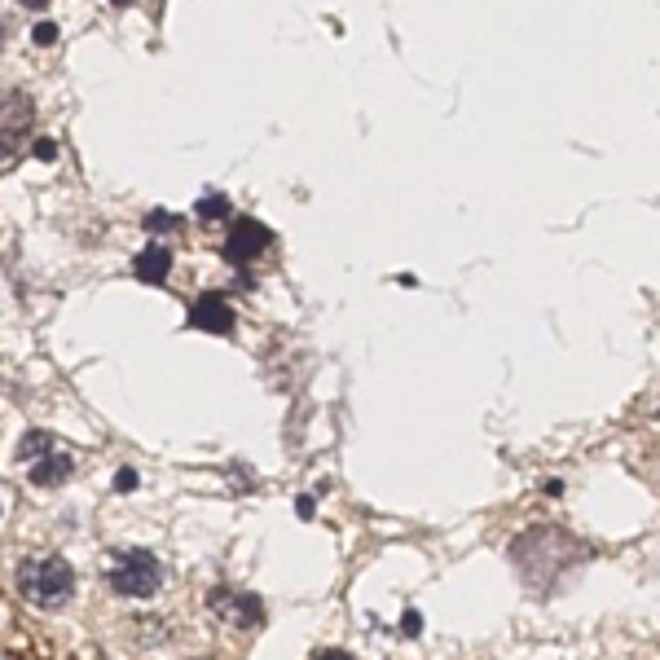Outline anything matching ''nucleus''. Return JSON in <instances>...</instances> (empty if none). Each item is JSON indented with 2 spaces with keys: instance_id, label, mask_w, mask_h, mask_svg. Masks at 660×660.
<instances>
[{
  "instance_id": "15",
  "label": "nucleus",
  "mask_w": 660,
  "mask_h": 660,
  "mask_svg": "<svg viewBox=\"0 0 660 660\" xmlns=\"http://www.w3.org/2000/svg\"><path fill=\"white\" fill-rule=\"evenodd\" d=\"M115 489H119V493H132V489H137V471H132V467L119 471V476H115Z\"/></svg>"
},
{
  "instance_id": "5",
  "label": "nucleus",
  "mask_w": 660,
  "mask_h": 660,
  "mask_svg": "<svg viewBox=\"0 0 660 660\" xmlns=\"http://www.w3.org/2000/svg\"><path fill=\"white\" fill-rule=\"evenodd\" d=\"M207 608H212L225 625H234V630H256V625L264 621L260 599L256 594H247V590H229V586L207 590Z\"/></svg>"
},
{
  "instance_id": "7",
  "label": "nucleus",
  "mask_w": 660,
  "mask_h": 660,
  "mask_svg": "<svg viewBox=\"0 0 660 660\" xmlns=\"http://www.w3.org/2000/svg\"><path fill=\"white\" fill-rule=\"evenodd\" d=\"M132 273H137L146 286H163L168 282V273H172V251L159 247V242H150V247L132 260Z\"/></svg>"
},
{
  "instance_id": "18",
  "label": "nucleus",
  "mask_w": 660,
  "mask_h": 660,
  "mask_svg": "<svg viewBox=\"0 0 660 660\" xmlns=\"http://www.w3.org/2000/svg\"><path fill=\"white\" fill-rule=\"evenodd\" d=\"M542 489L550 493V498H559V493H564V480H546V484H542Z\"/></svg>"
},
{
  "instance_id": "14",
  "label": "nucleus",
  "mask_w": 660,
  "mask_h": 660,
  "mask_svg": "<svg viewBox=\"0 0 660 660\" xmlns=\"http://www.w3.org/2000/svg\"><path fill=\"white\" fill-rule=\"evenodd\" d=\"M31 150H36V159H44V163H53V159H58V146H53L49 137H40V141H36V146H31Z\"/></svg>"
},
{
  "instance_id": "10",
  "label": "nucleus",
  "mask_w": 660,
  "mask_h": 660,
  "mask_svg": "<svg viewBox=\"0 0 660 660\" xmlns=\"http://www.w3.org/2000/svg\"><path fill=\"white\" fill-rule=\"evenodd\" d=\"M225 212H229V198H225V194L198 198V216H203V220H225Z\"/></svg>"
},
{
  "instance_id": "13",
  "label": "nucleus",
  "mask_w": 660,
  "mask_h": 660,
  "mask_svg": "<svg viewBox=\"0 0 660 660\" xmlns=\"http://www.w3.org/2000/svg\"><path fill=\"white\" fill-rule=\"evenodd\" d=\"M418 630H423V616H418L414 608H405V616H401V634H405V638H414Z\"/></svg>"
},
{
  "instance_id": "17",
  "label": "nucleus",
  "mask_w": 660,
  "mask_h": 660,
  "mask_svg": "<svg viewBox=\"0 0 660 660\" xmlns=\"http://www.w3.org/2000/svg\"><path fill=\"white\" fill-rule=\"evenodd\" d=\"M295 515H300V520H313V498H308V493L295 502Z\"/></svg>"
},
{
  "instance_id": "1",
  "label": "nucleus",
  "mask_w": 660,
  "mask_h": 660,
  "mask_svg": "<svg viewBox=\"0 0 660 660\" xmlns=\"http://www.w3.org/2000/svg\"><path fill=\"white\" fill-rule=\"evenodd\" d=\"M18 590H22V599H27L31 608L58 612L62 603H71V594H75V572L58 555L27 559V564L18 568Z\"/></svg>"
},
{
  "instance_id": "6",
  "label": "nucleus",
  "mask_w": 660,
  "mask_h": 660,
  "mask_svg": "<svg viewBox=\"0 0 660 660\" xmlns=\"http://www.w3.org/2000/svg\"><path fill=\"white\" fill-rule=\"evenodd\" d=\"M190 326L194 330H207V335H229L234 330V308L220 291H207L198 295L194 308H190Z\"/></svg>"
},
{
  "instance_id": "9",
  "label": "nucleus",
  "mask_w": 660,
  "mask_h": 660,
  "mask_svg": "<svg viewBox=\"0 0 660 660\" xmlns=\"http://www.w3.org/2000/svg\"><path fill=\"white\" fill-rule=\"evenodd\" d=\"M49 445H53V436L49 432H36V427H31V432L27 436H22V445H18V458L22 462H31V458H44V454H49Z\"/></svg>"
},
{
  "instance_id": "3",
  "label": "nucleus",
  "mask_w": 660,
  "mask_h": 660,
  "mask_svg": "<svg viewBox=\"0 0 660 660\" xmlns=\"http://www.w3.org/2000/svg\"><path fill=\"white\" fill-rule=\"evenodd\" d=\"M31 124H36V102H31L22 88L0 93V163H9L22 146H27Z\"/></svg>"
},
{
  "instance_id": "19",
  "label": "nucleus",
  "mask_w": 660,
  "mask_h": 660,
  "mask_svg": "<svg viewBox=\"0 0 660 660\" xmlns=\"http://www.w3.org/2000/svg\"><path fill=\"white\" fill-rule=\"evenodd\" d=\"M0 44H5V22H0Z\"/></svg>"
},
{
  "instance_id": "16",
  "label": "nucleus",
  "mask_w": 660,
  "mask_h": 660,
  "mask_svg": "<svg viewBox=\"0 0 660 660\" xmlns=\"http://www.w3.org/2000/svg\"><path fill=\"white\" fill-rule=\"evenodd\" d=\"M313 660H357L352 652H339V647H326V652H317Z\"/></svg>"
},
{
  "instance_id": "2",
  "label": "nucleus",
  "mask_w": 660,
  "mask_h": 660,
  "mask_svg": "<svg viewBox=\"0 0 660 660\" xmlns=\"http://www.w3.org/2000/svg\"><path fill=\"white\" fill-rule=\"evenodd\" d=\"M106 581L119 599H150V594L163 586V568L150 550L128 546V550H119L115 564L106 568Z\"/></svg>"
},
{
  "instance_id": "12",
  "label": "nucleus",
  "mask_w": 660,
  "mask_h": 660,
  "mask_svg": "<svg viewBox=\"0 0 660 660\" xmlns=\"http://www.w3.org/2000/svg\"><path fill=\"white\" fill-rule=\"evenodd\" d=\"M31 40H36L40 49H49V44H58V22H36V27H31Z\"/></svg>"
},
{
  "instance_id": "11",
  "label": "nucleus",
  "mask_w": 660,
  "mask_h": 660,
  "mask_svg": "<svg viewBox=\"0 0 660 660\" xmlns=\"http://www.w3.org/2000/svg\"><path fill=\"white\" fill-rule=\"evenodd\" d=\"M146 229H150V234H168V229H181V216H172V212H150V216H146Z\"/></svg>"
},
{
  "instance_id": "8",
  "label": "nucleus",
  "mask_w": 660,
  "mask_h": 660,
  "mask_svg": "<svg viewBox=\"0 0 660 660\" xmlns=\"http://www.w3.org/2000/svg\"><path fill=\"white\" fill-rule=\"evenodd\" d=\"M75 471V458L71 454H44L40 462H31V484H40V489H53V484H62L66 476Z\"/></svg>"
},
{
  "instance_id": "4",
  "label": "nucleus",
  "mask_w": 660,
  "mask_h": 660,
  "mask_svg": "<svg viewBox=\"0 0 660 660\" xmlns=\"http://www.w3.org/2000/svg\"><path fill=\"white\" fill-rule=\"evenodd\" d=\"M269 247H273V229L256 216H238L234 225H229V238H225V260L229 264H251V260H260Z\"/></svg>"
}]
</instances>
